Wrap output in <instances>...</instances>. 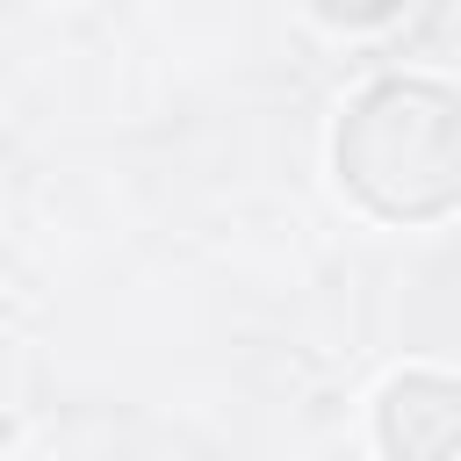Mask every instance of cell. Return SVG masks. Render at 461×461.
<instances>
[{
	"instance_id": "obj_1",
	"label": "cell",
	"mask_w": 461,
	"mask_h": 461,
	"mask_svg": "<svg viewBox=\"0 0 461 461\" xmlns=\"http://www.w3.org/2000/svg\"><path fill=\"white\" fill-rule=\"evenodd\" d=\"M447 94L439 86H375L360 108H353V130L367 137H389V151H339V166H353V187H367L389 158H403L411 173V202L418 216L447 209L454 194V122H447Z\"/></svg>"
}]
</instances>
